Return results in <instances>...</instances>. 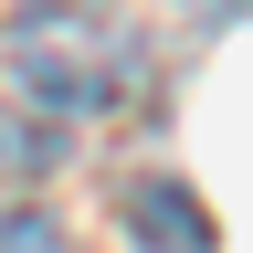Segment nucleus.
<instances>
[{
	"label": "nucleus",
	"mask_w": 253,
	"mask_h": 253,
	"mask_svg": "<svg viewBox=\"0 0 253 253\" xmlns=\"http://www.w3.org/2000/svg\"><path fill=\"white\" fill-rule=\"evenodd\" d=\"M11 74L42 95V106L84 116V106H106V84H116V32L95 11H32L11 32Z\"/></svg>",
	"instance_id": "1"
},
{
	"label": "nucleus",
	"mask_w": 253,
	"mask_h": 253,
	"mask_svg": "<svg viewBox=\"0 0 253 253\" xmlns=\"http://www.w3.org/2000/svg\"><path fill=\"white\" fill-rule=\"evenodd\" d=\"M0 253H74V243H63V221L21 211V201H0Z\"/></svg>",
	"instance_id": "2"
},
{
	"label": "nucleus",
	"mask_w": 253,
	"mask_h": 253,
	"mask_svg": "<svg viewBox=\"0 0 253 253\" xmlns=\"http://www.w3.org/2000/svg\"><path fill=\"white\" fill-rule=\"evenodd\" d=\"M201 11H211V21H221V11H243V0H201Z\"/></svg>",
	"instance_id": "3"
}]
</instances>
